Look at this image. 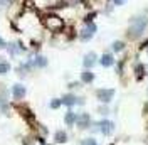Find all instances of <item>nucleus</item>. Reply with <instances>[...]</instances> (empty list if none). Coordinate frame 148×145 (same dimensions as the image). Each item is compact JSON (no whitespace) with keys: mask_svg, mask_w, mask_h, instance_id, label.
<instances>
[{"mask_svg":"<svg viewBox=\"0 0 148 145\" xmlns=\"http://www.w3.org/2000/svg\"><path fill=\"white\" fill-rule=\"evenodd\" d=\"M148 27V17L147 15H133L130 19V26H128V37L130 39H138L143 36V32Z\"/></svg>","mask_w":148,"mask_h":145,"instance_id":"obj_1","label":"nucleus"},{"mask_svg":"<svg viewBox=\"0 0 148 145\" xmlns=\"http://www.w3.org/2000/svg\"><path fill=\"white\" fill-rule=\"evenodd\" d=\"M114 95H116L114 88H99V90L94 91V96L98 98V101H101L103 105H110L114 98Z\"/></svg>","mask_w":148,"mask_h":145,"instance_id":"obj_2","label":"nucleus"},{"mask_svg":"<svg viewBox=\"0 0 148 145\" xmlns=\"http://www.w3.org/2000/svg\"><path fill=\"white\" fill-rule=\"evenodd\" d=\"M96 30H98L96 24H92V22H88V24H86V26L83 27V30H81V34H79V39H81L83 42H88V41H91L92 37H94Z\"/></svg>","mask_w":148,"mask_h":145,"instance_id":"obj_3","label":"nucleus"},{"mask_svg":"<svg viewBox=\"0 0 148 145\" xmlns=\"http://www.w3.org/2000/svg\"><path fill=\"white\" fill-rule=\"evenodd\" d=\"M98 132H101L104 137H110L114 133V122L111 120H101L98 123Z\"/></svg>","mask_w":148,"mask_h":145,"instance_id":"obj_4","label":"nucleus"},{"mask_svg":"<svg viewBox=\"0 0 148 145\" xmlns=\"http://www.w3.org/2000/svg\"><path fill=\"white\" fill-rule=\"evenodd\" d=\"M76 125L81 128V130L91 127V117H89V113H79L77 118H76Z\"/></svg>","mask_w":148,"mask_h":145,"instance_id":"obj_5","label":"nucleus"},{"mask_svg":"<svg viewBox=\"0 0 148 145\" xmlns=\"http://www.w3.org/2000/svg\"><path fill=\"white\" fill-rule=\"evenodd\" d=\"M96 63H98V54L96 52H88V54L83 57V66L86 68V69H91L92 66H96Z\"/></svg>","mask_w":148,"mask_h":145,"instance_id":"obj_6","label":"nucleus"},{"mask_svg":"<svg viewBox=\"0 0 148 145\" xmlns=\"http://www.w3.org/2000/svg\"><path fill=\"white\" fill-rule=\"evenodd\" d=\"M116 63V59H114V56L110 54V52H104L101 56V59H99V64H101L103 68H111V66H114Z\"/></svg>","mask_w":148,"mask_h":145,"instance_id":"obj_7","label":"nucleus"},{"mask_svg":"<svg viewBox=\"0 0 148 145\" xmlns=\"http://www.w3.org/2000/svg\"><path fill=\"white\" fill-rule=\"evenodd\" d=\"M61 101H62V105H66V106H74V105H77V96H74V95H64L62 98H61Z\"/></svg>","mask_w":148,"mask_h":145,"instance_id":"obj_8","label":"nucleus"},{"mask_svg":"<svg viewBox=\"0 0 148 145\" xmlns=\"http://www.w3.org/2000/svg\"><path fill=\"white\" fill-rule=\"evenodd\" d=\"M25 86H22V84H14L12 86V95L15 96V98H24L25 96Z\"/></svg>","mask_w":148,"mask_h":145,"instance_id":"obj_9","label":"nucleus"},{"mask_svg":"<svg viewBox=\"0 0 148 145\" xmlns=\"http://www.w3.org/2000/svg\"><path fill=\"white\" fill-rule=\"evenodd\" d=\"M76 118H77V113H74V111H67L64 117V123L67 127H73L76 125Z\"/></svg>","mask_w":148,"mask_h":145,"instance_id":"obj_10","label":"nucleus"},{"mask_svg":"<svg viewBox=\"0 0 148 145\" xmlns=\"http://www.w3.org/2000/svg\"><path fill=\"white\" fill-rule=\"evenodd\" d=\"M54 140H56V144H66L67 142V133L64 130H57L54 133Z\"/></svg>","mask_w":148,"mask_h":145,"instance_id":"obj_11","label":"nucleus"},{"mask_svg":"<svg viewBox=\"0 0 148 145\" xmlns=\"http://www.w3.org/2000/svg\"><path fill=\"white\" fill-rule=\"evenodd\" d=\"M94 78H96V76H94V72L89 71V69H86V71L81 72V81H83V83H88V84H89V83L94 81Z\"/></svg>","mask_w":148,"mask_h":145,"instance_id":"obj_12","label":"nucleus"},{"mask_svg":"<svg viewBox=\"0 0 148 145\" xmlns=\"http://www.w3.org/2000/svg\"><path fill=\"white\" fill-rule=\"evenodd\" d=\"M111 49H113V52H123L125 51V42L123 41H114L111 44Z\"/></svg>","mask_w":148,"mask_h":145,"instance_id":"obj_13","label":"nucleus"},{"mask_svg":"<svg viewBox=\"0 0 148 145\" xmlns=\"http://www.w3.org/2000/svg\"><path fill=\"white\" fill-rule=\"evenodd\" d=\"M36 66L37 68H46L47 66V59L44 56H37L36 57Z\"/></svg>","mask_w":148,"mask_h":145,"instance_id":"obj_14","label":"nucleus"},{"mask_svg":"<svg viewBox=\"0 0 148 145\" xmlns=\"http://www.w3.org/2000/svg\"><path fill=\"white\" fill-rule=\"evenodd\" d=\"M98 111H99V115H103V117H108V115H110V108H108V105H101V106L98 108Z\"/></svg>","mask_w":148,"mask_h":145,"instance_id":"obj_15","label":"nucleus"},{"mask_svg":"<svg viewBox=\"0 0 148 145\" xmlns=\"http://www.w3.org/2000/svg\"><path fill=\"white\" fill-rule=\"evenodd\" d=\"M10 69V64L7 63H0V74H5V72Z\"/></svg>","mask_w":148,"mask_h":145,"instance_id":"obj_16","label":"nucleus"},{"mask_svg":"<svg viewBox=\"0 0 148 145\" xmlns=\"http://www.w3.org/2000/svg\"><path fill=\"white\" fill-rule=\"evenodd\" d=\"M61 105H62V101H61V100H57V98H56V100H52V101H51V105H49V106H51L52 110H56V108H59Z\"/></svg>","mask_w":148,"mask_h":145,"instance_id":"obj_17","label":"nucleus"},{"mask_svg":"<svg viewBox=\"0 0 148 145\" xmlns=\"http://www.w3.org/2000/svg\"><path fill=\"white\" fill-rule=\"evenodd\" d=\"M81 145H98V142L94 138H84L83 142H81Z\"/></svg>","mask_w":148,"mask_h":145,"instance_id":"obj_18","label":"nucleus"},{"mask_svg":"<svg viewBox=\"0 0 148 145\" xmlns=\"http://www.w3.org/2000/svg\"><path fill=\"white\" fill-rule=\"evenodd\" d=\"M126 3V0H113V7H123Z\"/></svg>","mask_w":148,"mask_h":145,"instance_id":"obj_19","label":"nucleus"},{"mask_svg":"<svg viewBox=\"0 0 148 145\" xmlns=\"http://www.w3.org/2000/svg\"><path fill=\"white\" fill-rule=\"evenodd\" d=\"M3 46L5 44H3V41H2V37H0V47H3Z\"/></svg>","mask_w":148,"mask_h":145,"instance_id":"obj_20","label":"nucleus"},{"mask_svg":"<svg viewBox=\"0 0 148 145\" xmlns=\"http://www.w3.org/2000/svg\"><path fill=\"white\" fill-rule=\"evenodd\" d=\"M147 95H148V88H147Z\"/></svg>","mask_w":148,"mask_h":145,"instance_id":"obj_21","label":"nucleus"}]
</instances>
